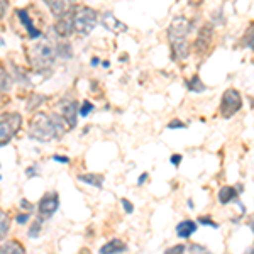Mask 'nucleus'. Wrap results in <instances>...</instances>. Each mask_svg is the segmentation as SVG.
Here are the masks:
<instances>
[{
    "instance_id": "obj_1",
    "label": "nucleus",
    "mask_w": 254,
    "mask_h": 254,
    "mask_svg": "<svg viewBox=\"0 0 254 254\" xmlns=\"http://www.w3.org/2000/svg\"><path fill=\"white\" fill-rule=\"evenodd\" d=\"M63 124L56 117H49L48 114H36L29 124V137L39 142H51L61 137Z\"/></svg>"
},
{
    "instance_id": "obj_2",
    "label": "nucleus",
    "mask_w": 254,
    "mask_h": 254,
    "mask_svg": "<svg viewBox=\"0 0 254 254\" xmlns=\"http://www.w3.org/2000/svg\"><path fill=\"white\" fill-rule=\"evenodd\" d=\"M58 56L56 53V46H53V43L46 38L39 39L36 44H32L27 51V58L34 69H48L55 63V58Z\"/></svg>"
},
{
    "instance_id": "obj_3",
    "label": "nucleus",
    "mask_w": 254,
    "mask_h": 254,
    "mask_svg": "<svg viewBox=\"0 0 254 254\" xmlns=\"http://www.w3.org/2000/svg\"><path fill=\"white\" fill-rule=\"evenodd\" d=\"M98 24V14L90 7H76L73 10V27L81 36L90 34Z\"/></svg>"
},
{
    "instance_id": "obj_4",
    "label": "nucleus",
    "mask_w": 254,
    "mask_h": 254,
    "mask_svg": "<svg viewBox=\"0 0 254 254\" xmlns=\"http://www.w3.org/2000/svg\"><path fill=\"white\" fill-rule=\"evenodd\" d=\"M22 117L17 112H7L0 116V147L9 144L10 139L19 132Z\"/></svg>"
},
{
    "instance_id": "obj_5",
    "label": "nucleus",
    "mask_w": 254,
    "mask_h": 254,
    "mask_svg": "<svg viewBox=\"0 0 254 254\" xmlns=\"http://www.w3.org/2000/svg\"><path fill=\"white\" fill-rule=\"evenodd\" d=\"M241 107H243V97L237 90L229 88L227 92H224L222 102H220V114L224 117H232L239 112Z\"/></svg>"
},
{
    "instance_id": "obj_6",
    "label": "nucleus",
    "mask_w": 254,
    "mask_h": 254,
    "mask_svg": "<svg viewBox=\"0 0 254 254\" xmlns=\"http://www.w3.org/2000/svg\"><path fill=\"white\" fill-rule=\"evenodd\" d=\"M191 32V22L185 17H176L168 27V36H170V43L173 41H183L188 38Z\"/></svg>"
},
{
    "instance_id": "obj_7",
    "label": "nucleus",
    "mask_w": 254,
    "mask_h": 254,
    "mask_svg": "<svg viewBox=\"0 0 254 254\" xmlns=\"http://www.w3.org/2000/svg\"><path fill=\"white\" fill-rule=\"evenodd\" d=\"M58 207H60V196H58V193L53 191V193H46L43 198H41L38 210L43 219H49V217L58 210Z\"/></svg>"
},
{
    "instance_id": "obj_8",
    "label": "nucleus",
    "mask_w": 254,
    "mask_h": 254,
    "mask_svg": "<svg viewBox=\"0 0 254 254\" xmlns=\"http://www.w3.org/2000/svg\"><path fill=\"white\" fill-rule=\"evenodd\" d=\"M100 20H102V24H104L105 29L110 31V32H114V34H122V32L127 31L126 24L122 22V20H119L110 10L104 12V14H102V19Z\"/></svg>"
},
{
    "instance_id": "obj_9",
    "label": "nucleus",
    "mask_w": 254,
    "mask_h": 254,
    "mask_svg": "<svg viewBox=\"0 0 254 254\" xmlns=\"http://www.w3.org/2000/svg\"><path fill=\"white\" fill-rule=\"evenodd\" d=\"M60 107H61V116L68 122V126L75 127L76 117H78V104L75 100H63Z\"/></svg>"
},
{
    "instance_id": "obj_10",
    "label": "nucleus",
    "mask_w": 254,
    "mask_h": 254,
    "mask_svg": "<svg viewBox=\"0 0 254 254\" xmlns=\"http://www.w3.org/2000/svg\"><path fill=\"white\" fill-rule=\"evenodd\" d=\"M55 27L60 36H69L71 32H75V27H73V10H68L63 15H60Z\"/></svg>"
},
{
    "instance_id": "obj_11",
    "label": "nucleus",
    "mask_w": 254,
    "mask_h": 254,
    "mask_svg": "<svg viewBox=\"0 0 254 254\" xmlns=\"http://www.w3.org/2000/svg\"><path fill=\"white\" fill-rule=\"evenodd\" d=\"M210 39H212V26L210 24H205L202 27V31L198 32V38H196V43H195V48L196 51H203L210 46Z\"/></svg>"
},
{
    "instance_id": "obj_12",
    "label": "nucleus",
    "mask_w": 254,
    "mask_h": 254,
    "mask_svg": "<svg viewBox=\"0 0 254 254\" xmlns=\"http://www.w3.org/2000/svg\"><path fill=\"white\" fill-rule=\"evenodd\" d=\"M196 231V224L193 220H183V222H180L176 225V234L178 237H182V239H188L190 236H193Z\"/></svg>"
},
{
    "instance_id": "obj_13",
    "label": "nucleus",
    "mask_w": 254,
    "mask_h": 254,
    "mask_svg": "<svg viewBox=\"0 0 254 254\" xmlns=\"http://www.w3.org/2000/svg\"><path fill=\"white\" fill-rule=\"evenodd\" d=\"M17 15H19L20 22H22V26L26 27V31L29 32L31 38H39L41 32H39V29H36V27H34V24H32L31 17H29V15H27V10L19 9V10H17Z\"/></svg>"
},
{
    "instance_id": "obj_14",
    "label": "nucleus",
    "mask_w": 254,
    "mask_h": 254,
    "mask_svg": "<svg viewBox=\"0 0 254 254\" xmlns=\"http://www.w3.org/2000/svg\"><path fill=\"white\" fill-rule=\"evenodd\" d=\"M127 251V246L119 239H112L110 243H107L105 246H102L100 254H121Z\"/></svg>"
},
{
    "instance_id": "obj_15",
    "label": "nucleus",
    "mask_w": 254,
    "mask_h": 254,
    "mask_svg": "<svg viewBox=\"0 0 254 254\" xmlns=\"http://www.w3.org/2000/svg\"><path fill=\"white\" fill-rule=\"evenodd\" d=\"M46 5L49 7V10L55 15H63L64 12H68V2L69 0H44Z\"/></svg>"
},
{
    "instance_id": "obj_16",
    "label": "nucleus",
    "mask_w": 254,
    "mask_h": 254,
    "mask_svg": "<svg viewBox=\"0 0 254 254\" xmlns=\"http://www.w3.org/2000/svg\"><path fill=\"white\" fill-rule=\"evenodd\" d=\"M237 198V191L234 187H222L219 191V202L222 203V205H227V203L234 202Z\"/></svg>"
},
{
    "instance_id": "obj_17",
    "label": "nucleus",
    "mask_w": 254,
    "mask_h": 254,
    "mask_svg": "<svg viewBox=\"0 0 254 254\" xmlns=\"http://www.w3.org/2000/svg\"><path fill=\"white\" fill-rule=\"evenodd\" d=\"M0 254H26V251L17 241H10L0 248Z\"/></svg>"
},
{
    "instance_id": "obj_18",
    "label": "nucleus",
    "mask_w": 254,
    "mask_h": 254,
    "mask_svg": "<svg viewBox=\"0 0 254 254\" xmlns=\"http://www.w3.org/2000/svg\"><path fill=\"white\" fill-rule=\"evenodd\" d=\"M80 182L87 183V185H93L97 188L102 187V182H104V178H102L100 175H92V173H87V175H80L78 176Z\"/></svg>"
},
{
    "instance_id": "obj_19",
    "label": "nucleus",
    "mask_w": 254,
    "mask_h": 254,
    "mask_svg": "<svg viewBox=\"0 0 254 254\" xmlns=\"http://www.w3.org/2000/svg\"><path fill=\"white\" fill-rule=\"evenodd\" d=\"M187 88L190 90V92H205V85H203V81L200 80V76H193V78H190L188 81H185Z\"/></svg>"
},
{
    "instance_id": "obj_20",
    "label": "nucleus",
    "mask_w": 254,
    "mask_h": 254,
    "mask_svg": "<svg viewBox=\"0 0 254 254\" xmlns=\"http://www.w3.org/2000/svg\"><path fill=\"white\" fill-rule=\"evenodd\" d=\"M9 227H10L9 215H7L5 212L0 210V239H3V237L7 236V232H9Z\"/></svg>"
},
{
    "instance_id": "obj_21",
    "label": "nucleus",
    "mask_w": 254,
    "mask_h": 254,
    "mask_svg": "<svg viewBox=\"0 0 254 254\" xmlns=\"http://www.w3.org/2000/svg\"><path fill=\"white\" fill-rule=\"evenodd\" d=\"M10 88V76L2 66H0V93H5Z\"/></svg>"
},
{
    "instance_id": "obj_22",
    "label": "nucleus",
    "mask_w": 254,
    "mask_h": 254,
    "mask_svg": "<svg viewBox=\"0 0 254 254\" xmlns=\"http://www.w3.org/2000/svg\"><path fill=\"white\" fill-rule=\"evenodd\" d=\"M56 53H58L60 56H63L64 60L71 58V48H69V44H60V46L56 48Z\"/></svg>"
},
{
    "instance_id": "obj_23",
    "label": "nucleus",
    "mask_w": 254,
    "mask_h": 254,
    "mask_svg": "<svg viewBox=\"0 0 254 254\" xmlns=\"http://www.w3.org/2000/svg\"><path fill=\"white\" fill-rule=\"evenodd\" d=\"M41 224H43V217L36 220L34 225H32V227H31V231H29V237H38L39 231H41Z\"/></svg>"
},
{
    "instance_id": "obj_24",
    "label": "nucleus",
    "mask_w": 254,
    "mask_h": 254,
    "mask_svg": "<svg viewBox=\"0 0 254 254\" xmlns=\"http://www.w3.org/2000/svg\"><path fill=\"white\" fill-rule=\"evenodd\" d=\"M92 110H93V104H90V102H83V104H81V107H80V116L87 117Z\"/></svg>"
},
{
    "instance_id": "obj_25",
    "label": "nucleus",
    "mask_w": 254,
    "mask_h": 254,
    "mask_svg": "<svg viewBox=\"0 0 254 254\" xmlns=\"http://www.w3.org/2000/svg\"><path fill=\"white\" fill-rule=\"evenodd\" d=\"M185 246H173V248H170V249H166V253L165 254H185Z\"/></svg>"
},
{
    "instance_id": "obj_26",
    "label": "nucleus",
    "mask_w": 254,
    "mask_h": 254,
    "mask_svg": "<svg viewBox=\"0 0 254 254\" xmlns=\"http://www.w3.org/2000/svg\"><path fill=\"white\" fill-rule=\"evenodd\" d=\"M244 44L248 48H251L253 51H254V31H249L248 32V36L244 38Z\"/></svg>"
},
{
    "instance_id": "obj_27",
    "label": "nucleus",
    "mask_w": 254,
    "mask_h": 254,
    "mask_svg": "<svg viewBox=\"0 0 254 254\" xmlns=\"http://www.w3.org/2000/svg\"><path fill=\"white\" fill-rule=\"evenodd\" d=\"M121 203H122V207H124V210L127 212V214H132V212H134V205L127 198H122Z\"/></svg>"
},
{
    "instance_id": "obj_28",
    "label": "nucleus",
    "mask_w": 254,
    "mask_h": 254,
    "mask_svg": "<svg viewBox=\"0 0 254 254\" xmlns=\"http://www.w3.org/2000/svg\"><path fill=\"white\" fill-rule=\"evenodd\" d=\"M198 222L202 224V225H210V227H215V229L219 227V225H217V224H215L212 219H208V217H200V219H198Z\"/></svg>"
},
{
    "instance_id": "obj_29",
    "label": "nucleus",
    "mask_w": 254,
    "mask_h": 254,
    "mask_svg": "<svg viewBox=\"0 0 254 254\" xmlns=\"http://www.w3.org/2000/svg\"><path fill=\"white\" fill-rule=\"evenodd\" d=\"M185 124H183L182 121H173V122H170L168 124V129H185Z\"/></svg>"
},
{
    "instance_id": "obj_30",
    "label": "nucleus",
    "mask_w": 254,
    "mask_h": 254,
    "mask_svg": "<svg viewBox=\"0 0 254 254\" xmlns=\"http://www.w3.org/2000/svg\"><path fill=\"white\" fill-rule=\"evenodd\" d=\"M7 9H9V2H7V0H0V19L5 15Z\"/></svg>"
},
{
    "instance_id": "obj_31",
    "label": "nucleus",
    "mask_w": 254,
    "mask_h": 254,
    "mask_svg": "<svg viewBox=\"0 0 254 254\" xmlns=\"http://www.w3.org/2000/svg\"><path fill=\"white\" fill-rule=\"evenodd\" d=\"M170 163L173 166H180V163H182V156H180V154H173V156L170 158Z\"/></svg>"
},
{
    "instance_id": "obj_32",
    "label": "nucleus",
    "mask_w": 254,
    "mask_h": 254,
    "mask_svg": "<svg viewBox=\"0 0 254 254\" xmlns=\"http://www.w3.org/2000/svg\"><path fill=\"white\" fill-rule=\"evenodd\" d=\"M27 219H29V214H19V215H17V219H15V220H17L19 224H26V222H27Z\"/></svg>"
},
{
    "instance_id": "obj_33",
    "label": "nucleus",
    "mask_w": 254,
    "mask_h": 254,
    "mask_svg": "<svg viewBox=\"0 0 254 254\" xmlns=\"http://www.w3.org/2000/svg\"><path fill=\"white\" fill-rule=\"evenodd\" d=\"M38 173H39V170L36 166H31V168H27V170H26L27 176H34V175H38Z\"/></svg>"
},
{
    "instance_id": "obj_34",
    "label": "nucleus",
    "mask_w": 254,
    "mask_h": 254,
    "mask_svg": "<svg viewBox=\"0 0 254 254\" xmlns=\"http://www.w3.org/2000/svg\"><path fill=\"white\" fill-rule=\"evenodd\" d=\"M20 207L26 208V210H32V205L27 202V200H20Z\"/></svg>"
},
{
    "instance_id": "obj_35",
    "label": "nucleus",
    "mask_w": 254,
    "mask_h": 254,
    "mask_svg": "<svg viewBox=\"0 0 254 254\" xmlns=\"http://www.w3.org/2000/svg\"><path fill=\"white\" fill-rule=\"evenodd\" d=\"M146 180H147V173H142L141 176H139V185H144V182H146Z\"/></svg>"
},
{
    "instance_id": "obj_36",
    "label": "nucleus",
    "mask_w": 254,
    "mask_h": 254,
    "mask_svg": "<svg viewBox=\"0 0 254 254\" xmlns=\"http://www.w3.org/2000/svg\"><path fill=\"white\" fill-rule=\"evenodd\" d=\"M53 159H55V161H60V163H68L69 161L68 158H63V156H55Z\"/></svg>"
},
{
    "instance_id": "obj_37",
    "label": "nucleus",
    "mask_w": 254,
    "mask_h": 254,
    "mask_svg": "<svg viewBox=\"0 0 254 254\" xmlns=\"http://www.w3.org/2000/svg\"><path fill=\"white\" fill-rule=\"evenodd\" d=\"M203 0H190V3L191 5H200V3H202Z\"/></svg>"
},
{
    "instance_id": "obj_38",
    "label": "nucleus",
    "mask_w": 254,
    "mask_h": 254,
    "mask_svg": "<svg viewBox=\"0 0 254 254\" xmlns=\"http://www.w3.org/2000/svg\"><path fill=\"white\" fill-rule=\"evenodd\" d=\"M196 254H212V253H208L207 249H202V251H198V253H196Z\"/></svg>"
},
{
    "instance_id": "obj_39",
    "label": "nucleus",
    "mask_w": 254,
    "mask_h": 254,
    "mask_svg": "<svg viewBox=\"0 0 254 254\" xmlns=\"http://www.w3.org/2000/svg\"><path fill=\"white\" fill-rule=\"evenodd\" d=\"M251 229H253V231H254V224H251Z\"/></svg>"
},
{
    "instance_id": "obj_40",
    "label": "nucleus",
    "mask_w": 254,
    "mask_h": 254,
    "mask_svg": "<svg viewBox=\"0 0 254 254\" xmlns=\"http://www.w3.org/2000/svg\"><path fill=\"white\" fill-rule=\"evenodd\" d=\"M69 2H76V0H69Z\"/></svg>"
}]
</instances>
